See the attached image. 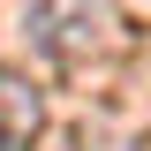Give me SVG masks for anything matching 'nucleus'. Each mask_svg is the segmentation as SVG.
<instances>
[{
	"instance_id": "1",
	"label": "nucleus",
	"mask_w": 151,
	"mask_h": 151,
	"mask_svg": "<svg viewBox=\"0 0 151 151\" xmlns=\"http://www.w3.org/2000/svg\"><path fill=\"white\" fill-rule=\"evenodd\" d=\"M45 129V98L23 68H0V151H30Z\"/></svg>"
},
{
	"instance_id": "2",
	"label": "nucleus",
	"mask_w": 151,
	"mask_h": 151,
	"mask_svg": "<svg viewBox=\"0 0 151 151\" xmlns=\"http://www.w3.org/2000/svg\"><path fill=\"white\" fill-rule=\"evenodd\" d=\"M83 30H91V0H38V38L53 53H76Z\"/></svg>"
}]
</instances>
